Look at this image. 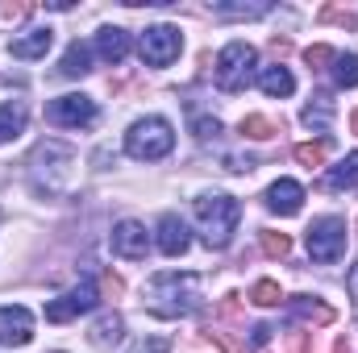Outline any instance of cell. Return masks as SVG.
<instances>
[{
    "label": "cell",
    "instance_id": "cell-1",
    "mask_svg": "<svg viewBox=\"0 0 358 353\" xmlns=\"http://www.w3.org/2000/svg\"><path fill=\"white\" fill-rule=\"evenodd\" d=\"M146 308L163 320H176V316H192L200 308V278L196 274H155L150 287H146Z\"/></svg>",
    "mask_w": 358,
    "mask_h": 353
},
{
    "label": "cell",
    "instance_id": "cell-2",
    "mask_svg": "<svg viewBox=\"0 0 358 353\" xmlns=\"http://www.w3.org/2000/svg\"><path fill=\"white\" fill-rule=\"evenodd\" d=\"M196 220H200V233H204V246L208 250H225L238 233V220H242V208L234 195H221V191H204L196 200Z\"/></svg>",
    "mask_w": 358,
    "mask_h": 353
},
{
    "label": "cell",
    "instance_id": "cell-3",
    "mask_svg": "<svg viewBox=\"0 0 358 353\" xmlns=\"http://www.w3.org/2000/svg\"><path fill=\"white\" fill-rule=\"evenodd\" d=\"M71 163H76V150L63 146V142H42L34 154H29V179L42 195H59L67 187V175H71Z\"/></svg>",
    "mask_w": 358,
    "mask_h": 353
},
{
    "label": "cell",
    "instance_id": "cell-4",
    "mask_svg": "<svg viewBox=\"0 0 358 353\" xmlns=\"http://www.w3.org/2000/svg\"><path fill=\"white\" fill-rule=\"evenodd\" d=\"M171 146H176V133H171V125H167L163 117L134 121L129 133H125V150H129V158H138V163H159V158L171 154Z\"/></svg>",
    "mask_w": 358,
    "mask_h": 353
},
{
    "label": "cell",
    "instance_id": "cell-5",
    "mask_svg": "<svg viewBox=\"0 0 358 353\" xmlns=\"http://www.w3.org/2000/svg\"><path fill=\"white\" fill-rule=\"evenodd\" d=\"M255 63H259L255 46H246V42H229V46L217 54V88L221 91H246Z\"/></svg>",
    "mask_w": 358,
    "mask_h": 353
},
{
    "label": "cell",
    "instance_id": "cell-6",
    "mask_svg": "<svg viewBox=\"0 0 358 353\" xmlns=\"http://www.w3.org/2000/svg\"><path fill=\"white\" fill-rule=\"evenodd\" d=\"M346 237H350V229H346L342 216H321V220H313V225H308V258H313V262H338V258L346 254Z\"/></svg>",
    "mask_w": 358,
    "mask_h": 353
},
{
    "label": "cell",
    "instance_id": "cell-7",
    "mask_svg": "<svg viewBox=\"0 0 358 353\" xmlns=\"http://www.w3.org/2000/svg\"><path fill=\"white\" fill-rule=\"evenodd\" d=\"M179 46H183V38H179L176 25H150V29H142V42H138L142 63H150V67H167V63H176Z\"/></svg>",
    "mask_w": 358,
    "mask_h": 353
},
{
    "label": "cell",
    "instance_id": "cell-8",
    "mask_svg": "<svg viewBox=\"0 0 358 353\" xmlns=\"http://www.w3.org/2000/svg\"><path fill=\"white\" fill-rule=\"evenodd\" d=\"M46 121L50 125H63V129H88L96 125V100L84 96V91H76V96H59V100H50L46 104Z\"/></svg>",
    "mask_w": 358,
    "mask_h": 353
},
{
    "label": "cell",
    "instance_id": "cell-9",
    "mask_svg": "<svg viewBox=\"0 0 358 353\" xmlns=\"http://www.w3.org/2000/svg\"><path fill=\"white\" fill-rule=\"evenodd\" d=\"M96 303H100L96 283H80V287H71L67 295H59V299L46 303V320H50V324H67V320H76V316L92 312Z\"/></svg>",
    "mask_w": 358,
    "mask_h": 353
},
{
    "label": "cell",
    "instance_id": "cell-10",
    "mask_svg": "<svg viewBox=\"0 0 358 353\" xmlns=\"http://www.w3.org/2000/svg\"><path fill=\"white\" fill-rule=\"evenodd\" d=\"M146 250H150L146 225H138V220H121V225L113 229V254H117V258H125V262H142Z\"/></svg>",
    "mask_w": 358,
    "mask_h": 353
},
{
    "label": "cell",
    "instance_id": "cell-11",
    "mask_svg": "<svg viewBox=\"0 0 358 353\" xmlns=\"http://www.w3.org/2000/svg\"><path fill=\"white\" fill-rule=\"evenodd\" d=\"M267 208L271 212H279V216H296L300 208H304V187L296 183V179H279V183H271L267 187Z\"/></svg>",
    "mask_w": 358,
    "mask_h": 353
},
{
    "label": "cell",
    "instance_id": "cell-12",
    "mask_svg": "<svg viewBox=\"0 0 358 353\" xmlns=\"http://www.w3.org/2000/svg\"><path fill=\"white\" fill-rule=\"evenodd\" d=\"M34 316L25 308H0V345H29Z\"/></svg>",
    "mask_w": 358,
    "mask_h": 353
},
{
    "label": "cell",
    "instance_id": "cell-13",
    "mask_svg": "<svg viewBox=\"0 0 358 353\" xmlns=\"http://www.w3.org/2000/svg\"><path fill=\"white\" fill-rule=\"evenodd\" d=\"M287 316L292 320H304V324H334V308L321 303V295H292L287 299Z\"/></svg>",
    "mask_w": 358,
    "mask_h": 353
},
{
    "label": "cell",
    "instance_id": "cell-14",
    "mask_svg": "<svg viewBox=\"0 0 358 353\" xmlns=\"http://www.w3.org/2000/svg\"><path fill=\"white\" fill-rule=\"evenodd\" d=\"M155 241H159V250H163L167 258L187 254V246H192V237H187V225H183L179 216H171V212L159 220V237H155Z\"/></svg>",
    "mask_w": 358,
    "mask_h": 353
},
{
    "label": "cell",
    "instance_id": "cell-15",
    "mask_svg": "<svg viewBox=\"0 0 358 353\" xmlns=\"http://www.w3.org/2000/svg\"><path fill=\"white\" fill-rule=\"evenodd\" d=\"M300 121H304L313 133H329V125H334V91H317V96L304 104Z\"/></svg>",
    "mask_w": 358,
    "mask_h": 353
},
{
    "label": "cell",
    "instance_id": "cell-16",
    "mask_svg": "<svg viewBox=\"0 0 358 353\" xmlns=\"http://www.w3.org/2000/svg\"><path fill=\"white\" fill-rule=\"evenodd\" d=\"M96 54H100L104 63H121V59L129 54V33L117 29V25H104V29L96 33Z\"/></svg>",
    "mask_w": 358,
    "mask_h": 353
},
{
    "label": "cell",
    "instance_id": "cell-17",
    "mask_svg": "<svg viewBox=\"0 0 358 353\" xmlns=\"http://www.w3.org/2000/svg\"><path fill=\"white\" fill-rule=\"evenodd\" d=\"M321 187H325V191H355L358 187V150L346 154L338 167H329V175L321 179Z\"/></svg>",
    "mask_w": 358,
    "mask_h": 353
},
{
    "label": "cell",
    "instance_id": "cell-18",
    "mask_svg": "<svg viewBox=\"0 0 358 353\" xmlns=\"http://www.w3.org/2000/svg\"><path fill=\"white\" fill-rule=\"evenodd\" d=\"M50 42H55V29H29L25 38H17V42L8 46V54H13V59H42V54L50 50Z\"/></svg>",
    "mask_w": 358,
    "mask_h": 353
},
{
    "label": "cell",
    "instance_id": "cell-19",
    "mask_svg": "<svg viewBox=\"0 0 358 353\" xmlns=\"http://www.w3.org/2000/svg\"><path fill=\"white\" fill-rule=\"evenodd\" d=\"M125 337V320L117 316V312H104L96 324H92V333H88V341L96 345V350H108V345H117Z\"/></svg>",
    "mask_w": 358,
    "mask_h": 353
},
{
    "label": "cell",
    "instance_id": "cell-20",
    "mask_svg": "<svg viewBox=\"0 0 358 353\" xmlns=\"http://www.w3.org/2000/svg\"><path fill=\"white\" fill-rule=\"evenodd\" d=\"M25 121H29V112H25V104H21V100L0 104V146H4V142H13L17 133H25Z\"/></svg>",
    "mask_w": 358,
    "mask_h": 353
},
{
    "label": "cell",
    "instance_id": "cell-21",
    "mask_svg": "<svg viewBox=\"0 0 358 353\" xmlns=\"http://www.w3.org/2000/svg\"><path fill=\"white\" fill-rule=\"evenodd\" d=\"M259 88L267 91V96H279V100H283V96H292V91H296V80H292V71H287V67H279V63H275V67H263Z\"/></svg>",
    "mask_w": 358,
    "mask_h": 353
},
{
    "label": "cell",
    "instance_id": "cell-22",
    "mask_svg": "<svg viewBox=\"0 0 358 353\" xmlns=\"http://www.w3.org/2000/svg\"><path fill=\"white\" fill-rule=\"evenodd\" d=\"M67 80H80V75H88L92 71V46H84V42H71L67 46V54H63V67H59Z\"/></svg>",
    "mask_w": 358,
    "mask_h": 353
},
{
    "label": "cell",
    "instance_id": "cell-23",
    "mask_svg": "<svg viewBox=\"0 0 358 353\" xmlns=\"http://www.w3.org/2000/svg\"><path fill=\"white\" fill-rule=\"evenodd\" d=\"M275 133H283V125H275L271 117H259V112H250V117H242V137H255V142H267Z\"/></svg>",
    "mask_w": 358,
    "mask_h": 353
},
{
    "label": "cell",
    "instance_id": "cell-24",
    "mask_svg": "<svg viewBox=\"0 0 358 353\" xmlns=\"http://www.w3.org/2000/svg\"><path fill=\"white\" fill-rule=\"evenodd\" d=\"M267 13H271L267 0H259V4H213V17H225V21L229 17H246L250 21V17H267Z\"/></svg>",
    "mask_w": 358,
    "mask_h": 353
},
{
    "label": "cell",
    "instance_id": "cell-25",
    "mask_svg": "<svg viewBox=\"0 0 358 353\" xmlns=\"http://www.w3.org/2000/svg\"><path fill=\"white\" fill-rule=\"evenodd\" d=\"M334 84L338 88H358V54H338L334 59Z\"/></svg>",
    "mask_w": 358,
    "mask_h": 353
},
{
    "label": "cell",
    "instance_id": "cell-26",
    "mask_svg": "<svg viewBox=\"0 0 358 353\" xmlns=\"http://www.w3.org/2000/svg\"><path fill=\"white\" fill-rule=\"evenodd\" d=\"M292 154H296V163H300V167H308V171H317V167L325 163V154H329V146H325V142H300V146H296Z\"/></svg>",
    "mask_w": 358,
    "mask_h": 353
},
{
    "label": "cell",
    "instance_id": "cell-27",
    "mask_svg": "<svg viewBox=\"0 0 358 353\" xmlns=\"http://www.w3.org/2000/svg\"><path fill=\"white\" fill-rule=\"evenodd\" d=\"M283 295H279V283H271V278H259L255 287H250V303H259V308H275Z\"/></svg>",
    "mask_w": 358,
    "mask_h": 353
},
{
    "label": "cell",
    "instance_id": "cell-28",
    "mask_svg": "<svg viewBox=\"0 0 358 353\" xmlns=\"http://www.w3.org/2000/svg\"><path fill=\"white\" fill-rule=\"evenodd\" d=\"M259 246H263V254H267V258H287V250H292L287 233H263V237H259Z\"/></svg>",
    "mask_w": 358,
    "mask_h": 353
},
{
    "label": "cell",
    "instance_id": "cell-29",
    "mask_svg": "<svg viewBox=\"0 0 358 353\" xmlns=\"http://www.w3.org/2000/svg\"><path fill=\"white\" fill-rule=\"evenodd\" d=\"M321 21L342 25V29H358V17L350 13V8H338V4H325V8H321Z\"/></svg>",
    "mask_w": 358,
    "mask_h": 353
},
{
    "label": "cell",
    "instance_id": "cell-30",
    "mask_svg": "<svg viewBox=\"0 0 358 353\" xmlns=\"http://www.w3.org/2000/svg\"><path fill=\"white\" fill-rule=\"evenodd\" d=\"M334 59H338V54H334L329 46H308V50H304V63H308V71H325Z\"/></svg>",
    "mask_w": 358,
    "mask_h": 353
},
{
    "label": "cell",
    "instance_id": "cell-31",
    "mask_svg": "<svg viewBox=\"0 0 358 353\" xmlns=\"http://www.w3.org/2000/svg\"><path fill=\"white\" fill-rule=\"evenodd\" d=\"M129 353H171V341L167 337H142L129 345Z\"/></svg>",
    "mask_w": 358,
    "mask_h": 353
},
{
    "label": "cell",
    "instance_id": "cell-32",
    "mask_svg": "<svg viewBox=\"0 0 358 353\" xmlns=\"http://www.w3.org/2000/svg\"><path fill=\"white\" fill-rule=\"evenodd\" d=\"M192 133H196L200 142H208V137L221 133V121H217V117H196V121H192Z\"/></svg>",
    "mask_w": 358,
    "mask_h": 353
},
{
    "label": "cell",
    "instance_id": "cell-33",
    "mask_svg": "<svg viewBox=\"0 0 358 353\" xmlns=\"http://www.w3.org/2000/svg\"><path fill=\"white\" fill-rule=\"evenodd\" d=\"M100 291H104V295H108V299H117V295H121V291H125V283H121V278H117V274H113V270H104V274H100Z\"/></svg>",
    "mask_w": 358,
    "mask_h": 353
},
{
    "label": "cell",
    "instance_id": "cell-34",
    "mask_svg": "<svg viewBox=\"0 0 358 353\" xmlns=\"http://www.w3.org/2000/svg\"><path fill=\"white\" fill-rule=\"evenodd\" d=\"M271 337H275V329H271V324H259V329L250 333V345H255V350H263V345H267Z\"/></svg>",
    "mask_w": 358,
    "mask_h": 353
},
{
    "label": "cell",
    "instance_id": "cell-35",
    "mask_svg": "<svg viewBox=\"0 0 358 353\" xmlns=\"http://www.w3.org/2000/svg\"><path fill=\"white\" fill-rule=\"evenodd\" d=\"M208 337H213V341H217L225 353H242V341H234L229 333H208Z\"/></svg>",
    "mask_w": 358,
    "mask_h": 353
},
{
    "label": "cell",
    "instance_id": "cell-36",
    "mask_svg": "<svg viewBox=\"0 0 358 353\" xmlns=\"http://www.w3.org/2000/svg\"><path fill=\"white\" fill-rule=\"evenodd\" d=\"M25 13H29V4H4V8H0L4 21H17V17H25Z\"/></svg>",
    "mask_w": 358,
    "mask_h": 353
},
{
    "label": "cell",
    "instance_id": "cell-37",
    "mask_svg": "<svg viewBox=\"0 0 358 353\" xmlns=\"http://www.w3.org/2000/svg\"><path fill=\"white\" fill-rule=\"evenodd\" d=\"M346 287H350V299H355V308H358V262L350 266V274H346Z\"/></svg>",
    "mask_w": 358,
    "mask_h": 353
},
{
    "label": "cell",
    "instance_id": "cell-38",
    "mask_svg": "<svg viewBox=\"0 0 358 353\" xmlns=\"http://www.w3.org/2000/svg\"><path fill=\"white\" fill-rule=\"evenodd\" d=\"M271 50H275V54H279V59H283V54H287V50H292V42H287V38H271Z\"/></svg>",
    "mask_w": 358,
    "mask_h": 353
},
{
    "label": "cell",
    "instance_id": "cell-39",
    "mask_svg": "<svg viewBox=\"0 0 358 353\" xmlns=\"http://www.w3.org/2000/svg\"><path fill=\"white\" fill-rule=\"evenodd\" d=\"M334 353H355V345H350V341L342 337V341H334Z\"/></svg>",
    "mask_w": 358,
    "mask_h": 353
},
{
    "label": "cell",
    "instance_id": "cell-40",
    "mask_svg": "<svg viewBox=\"0 0 358 353\" xmlns=\"http://www.w3.org/2000/svg\"><path fill=\"white\" fill-rule=\"evenodd\" d=\"M350 129H355V133H358V112H355V117H350Z\"/></svg>",
    "mask_w": 358,
    "mask_h": 353
}]
</instances>
